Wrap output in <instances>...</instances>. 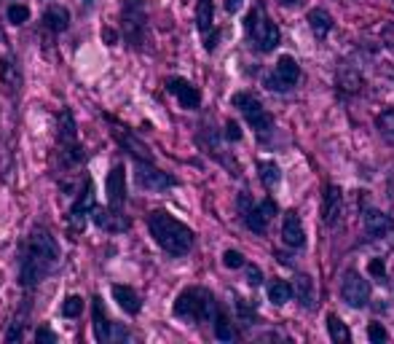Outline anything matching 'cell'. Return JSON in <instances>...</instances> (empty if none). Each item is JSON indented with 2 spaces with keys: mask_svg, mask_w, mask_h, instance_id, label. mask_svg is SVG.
<instances>
[{
  "mask_svg": "<svg viewBox=\"0 0 394 344\" xmlns=\"http://www.w3.org/2000/svg\"><path fill=\"white\" fill-rule=\"evenodd\" d=\"M241 9V0H226V11L228 14H236Z\"/></svg>",
  "mask_w": 394,
  "mask_h": 344,
  "instance_id": "obj_40",
  "label": "cell"
},
{
  "mask_svg": "<svg viewBox=\"0 0 394 344\" xmlns=\"http://www.w3.org/2000/svg\"><path fill=\"white\" fill-rule=\"evenodd\" d=\"M376 127H378V129H381L386 137H394V108H386V111L378 113Z\"/></svg>",
  "mask_w": 394,
  "mask_h": 344,
  "instance_id": "obj_33",
  "label": "cell"
},
{
  "mask_svg": "<svg viewBox=\"0 0 394 344\" xmlns=\"http://www.w3.org/2000/svg\"><path fill=\"white\" fill-rule=\"evenodd\" d=\"M215 296L207 288H185L175 301V318L185 323H207V320H215Z\"/></svg>",
  "mask_w": 394,
  "mask_h": 344,
  "instance_id": "obj_3",
  "label": "cell"
},
{
  "mask_svg": "<svg viewBox=\"0 0 394 344\" xmlns=\"http://www.w3.org/2000/svg\"><path fill=\"white\" fill-rule=\"evenodd\" d=\"M247 33H250L252 43L258 51H274L279 46V30L276 25L266 16L261 6H255L250 14H247Z\"/></svg>",
  "mask_w": 394,
  "mask_h": 344,
  "instance_id": "obj_6",
  "label": "cell"
},
{
  "mask_svg": "<svg viewBox=\"0 0 394 344\" xmlns=\"http://www.w3.org/2000/svg\"><path fill=\"white\" fill-rule=\"evenodd\" d=\"M244 269H247V283H250V285H261L263 274H261V269H258V267H250V264H244Z\"/></svg>",
  "mask_w": 394,
  "mask_h": 344,
  "instance_id": "obj_37",
  "label": "cell"
},
{
  "mask_svg": "<svg viewBox=\"0 0 394 344\" xmlns=\"http://www.w3.org/2000/svg\"><path fill=\"white\" fill-rule=\"evenodd\" d=\"M167 92L172 97H177V102L185 111H196L202 105V92L191 81H185V78H177V75L167 78Z\"/></svg>",
  "mask_w": 394,
  "mask_h": 344,
  "instance_id": "obj_15",
  "label": "cell"
},
{
  "mask_svg": "<svg viewBox=\"0 0 394 344\" xmlns=\"http://www.w3.org/2000/svg\"><path fill=\"white\" fill-rule=\"evenodd\" d=\"M60 261H62V247L57 242V237L48 232L46 226H35L22 247V258H19V285H22L24 291H35L38 285L60 267Z\"/></svg>",
  "mask_w": 394,
  "mask_h": 344,
  "instance_id": "obj_1",
  "label": "cell"
},
{
  "mask_svg": "<svg viewBox=\"0 0 394 344\" xmlns=\"http://www.w3.org/2000/svg\"><path fill=\"white\" fill-rule=\"evenodd\" d=\"M327 331H330V339H333L335 344L351 342V333H349L346 323L338 318V315H327Z\"/></svg>",
  "mask_w": 394,
  "mask_h": 344,
  "instance_id": "obj_26",
  "label": "cell"
},
{
  "mask_svg": "<svg viewBox=\"0 0 394 344\" xmlns=\"http://www.w3.org/2000/svg\"><path fill=\"white\" fill-rule=\"evenodd\" d=\"M92 223H94L97 229L110 232V234H121L129 229V218L124 215V210H113L110 205H105V208L97 205V208L92 210Z\"/></svg>",
  "mask_w": 394,
  "mask_h": 344,
  "instance_id": "obj_14",
  "label": "cell"
},
{
  "mask_svg": "<svg viewBox=\"0 0 394 344\" xmlns=\"http://www.w3.org/2000/svg\"><path fill=\"white\" fill-rule=\"evenodd\" d=\"M113 320L108 318V312L102 307V299L94 296L92 299V328H94V339L99 344H108L113 342Z\"/></svg>",
  "mask_w": 394,
  "mask_h": 344,
  "instance_id": "obj_17",
  "label": "cell"
},
{
  "mask_svg": "<svg viewBox=\"0 0 394 344\" xmlns=\"http://www.w3.org/2000/svg\"><path fill=\"white\" fill-rule=\"evenodd\" d=\"M97 208V199H94V183L92 178H86L84 191L75 197V202L70 205V213H67V223H70V232L72 234H81L86 229V223L92 221V210Z\"/></svg>",
  "mask_w": 394,
  "mask_h": 344,
  "instance_id": "obj_9",
  "label": "cell"
},
{
  "mask_svg": "<svg viewBox=\"0 0 394 344\" xmlns=\"http://www.w3.org/2000/svg\"><path fill=\"white\" fill-rule=\"evenodd\" d=\"M212 323H215V336L220 339V342H234L236 333H234V326L228 323V318L223 315V312H217Z\"/></svg>",
  "mask_w": 394,
  "mask_h": 344,
  "instance_id": "obj_32",
  "label": "cell"
},
{
  "mask_svg": "<svg viewBox=\"0 0 394 344\" xmlns=\"http://www.w3.org/2000/svg\"><path fill=\"white\" fill-rule=\"evenodd\" d=\"M134 181H137L140 188L153 191V194L177 186V178L169 175V172H164V170H158L153 161H134Z\"/></svg>",
  "mask_w": 394,
  "mask_h": 344,
  "instance_id": "obj_8",
  "label": "cell"
},
{
  "mask_svg": "<svg viewBox=\"0 0 394 344\" xmlns=\"http://www.w3.org/2000/svg\"><path fill=\"white\" fill-rule=\"evenodd\" d=\"M371 272H373V274H378V277H383V261H381V258H373V261H371Z\"/></svg>",
  "mask_w": 394,
  "mask_h": 344,
  "instance_id": "obj_39",
  "label": "cell"
},
{
  "mask_svg": "<svg viewBox=\"0 0 394 344\" xmlns=\"http://www.w3.org/2000/svg\"><path fill=\"white\" fill-rule=\"evenodd\" d=\"M298 78H300L298 62L285 54V57H279V62H276V73L268 75V78H266V84L271 86L274 92H287L292 84H298Z\"/></svg>",
  "mask_w": 394,
  "mask_h": 344,
  "instance_id": "obj_11",
  "label": "cell"
},
{
  "mask_svg": "<svg viewBox=\"0 0 394 344\" xmlns=\"http://www.w3.org/2000/svg\"><path fill=\"white\" fill-rule=\"evenodd\" d=\"M105 197H108V205L113 210H124V205H126V170H124V164L110 167L108 181H105Z\"/></svg>",
  "mask_w": 394,
  "mask_h": 344,
  "instance_id": "obj_12",
  "label": "cell"
},
{
  "mask_svg": "<svg viewBox=\"0 0 394 344\" xmlns=\"http://www.w3.org/2000/svg\"><path fill=\"white\" fill-rule=\"evenodd\" d=\"M110 294H113L116 304H119L126 315H140V309H143V299H140V294H137L131 285L116 283L113 288H110Z\"/></svg>",
  "mask_w": 394,
  "mask_h": 344,
  "instance_id": "obj_18",
  "label": "cell"
},
{
  "mask_svg": "<svg viewBox=\"0 0 394 344\" xmlns=\"http://www.w3.org/2000/svg\"><path fill=\"white\" fill-rule=\"evenodd\" d=\"M148 232H151L155 245L175 258L191 253L193 242H196V234H193L191 226L177 221L175 215H169L167 210H153L148 215Z\"/></svg>",
  "mask_w": 394,
  "mask_h": 344,
  "instance_id": "obj_2",
  "label": "cell"
},
{
  "mask_svg": "<svg viewBox=\"0 0 394 344\" xmlns=\"http://www.w3.org/2000/svg\"><path fill=\"white\" fill-rule=\"evenodd\" d=\"M341 213H344V194L338 186H327L324 188V223L335 226L341 221Z\"/></svg>",
  "mask_w": 394,
  "mask_h": 344,
  "instance_id": "obj_20",
  "label": "cell"
},
{
  "mask_svg": "<svg viewBox=\"0 0 394 344\" xmlns=\"http://www.w3.org/2000/svg\"><path fill=\"white\" fill-rule=\"evenodd\" d=\"M341 296L349 307L362 309L371 301V285H368V280H362V274H357V272H346L344 283H341Z\"/></svg>",
  "mask_w": 394,
  "mask_h": 344,
  "instance_id": "obj_10",
  "label": "cell"
},
{
  "mask_svg": "<svg viewBox=\"0 0 394 344\" xmlns=\"http://www.w3.org/2000/svg\"><path fill=\"white\" fill-rule=\"evenodd\" d=\"M292 294H295V288L287 283V280H276V283L268 285V299L274 301L276 307H282V304H287V301L292 299Z\"/></svg>",
  "mask_w": 394,
  "mask_h": 344,
  "instance_id": "obj_24",
  "label": "cell"
},
{
  "mask_svg": "<svg viewBox=\"0 0 394 344\" xmlns=\"http://www.w3.org/2000/svg\"><path fill=\"white\" fill-rule=\"evenodd\" d=\"M258 172H261L263 186H268V188H274V186L282 181V172H279V167H276L274 161H261V164H258Z\"/></svg>",
  "mask_w": 394,
  "mask_h": 344,
  "instance_id": "obj_28",
  "label": "cell"
},
{
  "mask_svg": "<svg viewBox=\"0 0 394 344\" xmlns=\"http://www.w3.org/2000/svg\"><path fill=\"white\" fill-rule=\"evenodd\" d=\"M223 264H226L228 269H244V256H241L239 250H226V256H223Z\"/></svg>",
  "mask_w": 394,
  "mask_h": 344,
  "instance_id": "obj_34",
  "label": "cell"
},
{
  "mask_svg": "<svg viewBox=\"0 0 394 344\" xmlns=\"http://www.w3.org/2000/svg\"><path fill=\"white\" fill-rule=\"evenodd\" d=\"M282 240L290 247H303L306 245V232H303V223H300L298 213H285V221H282Z\"/></svg>",
  "mask_w": 394,
  "mask_h": 344,
  "instance_id": "obj_19",
  "label": "cell"
},
{
  "mask_svg": "<svg viewBox=\"0 0 394 344\" xmlns=\"http://www.w3.org/2000/svg\"><path fill=\"white\" fill-rule=\"evenodd\" d=\"M196 27L204 36V46L207 51L215 49L217 33H215V3L212 0H199L196 3Z\"/></svg>",
  "mask_w": 394,
  "mask_h": 344,
  "instance_id": "obj_13",
  "label": "cell"
},
{
  "mask_svg": "<svg viewBox=\"0 0 394 344\" xmlns=\"http://www.w3.org/2000/svg\"><path fill=\"white\" fill-rule=\"evenodd\" d=\"M241 215H244V223H247L250 232L263 234L266 229H268V218H266V213H263L261 208H247Z\"/></svg>",
  "mask_w": 394,
  "mask_h": 344,
  "instance_id": "obj_25",
  "label": "cell"
},
{
  "mask_svg": "<svg viewBox=\"0 0 394 344\" xmlns=\"http://www.w3.org/2000/svg\"><path fill=\"white\" fill-rule=\"evenodd\" d=\"M279 3H282V6H295L298 0H279Z\"/></svg>",
  "mask_w": 394,
  "mask_h": 344,
  "instance_id": "obj_41",
  "label": "cell"
},
{
  "mask_svg": "<svg viewBox=\"0 0 394 344\" xmlns=\"http://www.w3.org/2000/svg\"><path fill=\"white\" fill-rule=\"evenodd\" d=\"M43 25L51 30V33H65L67 27H70V11L65 9V6H48L46 11H43Z\"/></svg>",
  "mask_w": 394,
  "mask_h": 344,
  "instance_id": "obj_22",
  "label": "cell"
},
{
  "mask_svg": "<svg viewBox=\"0 0 394 344\" xmlns=\"http://www.w3.org/2000/svg\"><path fill=\"white\" fill-rule=\"evenodd\" d=\"M60 156L65 167H78L84 161V146L78 143V129H75V116H72L70 108H65L60 116Z\"/></svg>",
  "mask_w": 394,
  "mask_h": 344,
  "instance_id": "obj_4",
  "label": "cell"
},
{
  "mask_svg": "<svg viewBox=\"0 0 394 344\" xmlns=\"http://www.w3.org/2000/svg\"><path fill=\"white\" fill-rule=\"evenodd\" d=\"M84 299L81 296H67L65 301H62V318H67V320H75V318H81V312H84Z\"/></svg>",
  "mask_w": 394,
  "mask_h": 344,
  "instance_id": "obj_30",
  "label": "cell"
},
{
  "mask_svg": "<svg viewBox=\"0 0 394 344\" xmlns=\"http://www.w3.org/2000/svg\"><path fill=\"white\" fill-rule=\"evenodd\" d=\"M113 137L119 140V146L124 148V151H129V156L134 161H153L151 148L145 146L143 140L134 135L131 129H126V127H124V129H121V127H116V129H113Z\"/></svg>",
  "mask_w": 394,
  "mask_h": 344,
  "instance_id": "obj_16",
  "label": "cell"
},
{
  "mask_svg": "<svg viewBox=\"0 0 394 344\" xmlns=\"http://www.w3.org/2000/svg\"><path fill=\"white\" fill-rule=\"evenodd\" d=\"M368 339L376 344H383L386 339H389V333H386V328L383 326H378V323H371V328H368Z\"/></svg>",
  "mask_w": 394,
  "mask_h": 344,
  "instance_id": "obj_35",
  "label": "cell"
},
{
  "mask_svg": "<svg viewBox=\"0 0 394 344\" xmlns=\"http://www.w3.org/2000/svg\"><path fill=\"white\" fill-rule=\"evenodd\" d=\"M226 137H228V140H234V143H236V140L241 137L239 124H236V122H228V124H226Z\"/></svg>",
  "mask_w": 394,
  "mask_h": 344,
  "instance_id": "obj_38",
  "label": "cell"
},
{
  "mask_svg": "<svg viewBox=\"0 0 394 344\" xmlns=\"http://www.w3.org/2000/svg\"><path fill=\"white\" fill-rule=\"evenodd\" d=\"M309 27L317 38H327V33L333 30V19L324 9H314V11H309Z\"/></svg>",
  "mask_w": 394,
  "mask_h": 344,
  "instance_id": "obj_23",
  "label": "cell"
},
{
  "mask_svg": "<svg viewBox=\"0 0 394 344\" xmlns=\"http://www.w3.org/2000/svg\"><path fill=\"white\" fill-rule=\"evenodd\" d=\"M35 342L38 344H43V342H46V344H57V342H60V336L51 331V328H46V326H40V328L35 331Z\"/></svg>",
  "mask_w": 394,
  "mask_h": 344,
  "instance_id": "obj_36",
  "label": "cell"
},
{
  "mask_svg": "<svg viewBox=\"0 0 394 344\" xmlns=\"http://www.w3.org/2000/svg\"><path fill=\"white\" fill-rule=\"evenodd\" d=\"M362 221H365V232L371 234V237H386V234L392 232V218L376 208L365 210Z\"/></svg>",
  "mask_w": 394,
  "mask_h": 344,
  "instance_id": "obj_21",
  "label": "cell"
},
{
  "mask_svg": "<svg viewBox=\"0 0 394 344\" xmlns=\"http://www.w3.org/2000/svg\"><path fill=\"white\" fill-rule=\"evenodd\" d=\"M338 84H341L344 92H357L359 86H362V78L357 75L354 68H341L338 70Z\"/></svg>",
  "mask_w": 394,
  "mask_h": 344,
  "instance_id": "obj_29",
  "label": "cell"
},
{
  "mask_svg": "<svg viewBox=\"0 0 394 344\" xmlns=\"http://www.w3.org/2000/svg\"><path fill=\"white\" fill-rule=\"evenodd\" d=\"M234 105L241 111V116L247 119L252 129H255V135L258 137H266L271 132V116L263 111V105L258 102V97H252L250 92H239V95H234Z\"/></svg>",
  "mask_w": 394,
  "mask_h": 344,
  "instance_id": "obj_7",
  "label": "cell"
},
{
  "mask_svg": "<svg viewBox=\"0 0 394 344\" xmlns=\"http://www.w3.org/2000/svg\"><path fill=\"white\" fill-rule=\"evenodd\" d=\"M295 296H298V301L306 309H314V285H311L309 277L300 274L298 280H295Z\"/></svg>",
  "mask_w": 394,
  "mask_h": 344,
  "instance_id": "obj_27",
  "label": "cell"
},
{
  "mask_svg": "<svg viewBox=\"0 0 394 344\" xmlns=\"http://www.w3.org/2000/svg\"><path fill=\"white\" fill-rule=\"evenodd\" d=\"M121 33L131 46H143L148 33V11L145 0H124L121 6Z\"/></svg>",
  "mask_w": 394,
  "mask_h": 344,
  "instance_id": "obj_5",
  "label": "cell"
},
{
  "mask_svg": "<svg viewBox=\"0 0 394 344\" xmlns=\"http://www.w3.org/2000/svg\"><path fill=\"white\" fill-rule=\"evenodd\" d=\"M6 19H9V25H13V27L24 25V22L30 19V9H27L24 3H11V6L6 9Z\"/></svg>",
  "mask_w": 394,
  "mask_h": 344,
  "instance_id": "obj_31",
  "label": "cell"
}]
</instances>
